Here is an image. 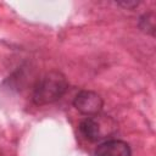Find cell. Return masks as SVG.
<instances>
[{
    "mask_svg": "<svg viewBox=\"0 0 156 156\" xmlns=\"http://www.w3.org/2000/svg\"><path fill=\"white\" fill-rule=\"evenodd\" d=\"M73 106L85 116H96L101 112L104 101L101 96L91 90H80L73 100Z\"/></svg>",
    "mask_w": 156,
    "mask_h": 156,
    "instance_id": "7a4b0ae2",
    "label": "cell"
},
{
    "mask_svg": "<svg viewBox=\"0 0 156 156\" xmlns=\"http://www.w3.org/2000/svg\"><path fill=\"white\" fill-rule=\"evenodd\" d=\"M79 130H80L82 135L89 141H98L101 138H104L101 123L93 117L84 118L79 123Z\"/></svg>",
    "mask_w": 156,
    "mask_h": 156,
    "instance_id": "277c9868",
    "label": "cell"
},
{
    "mask_svg": "<svg viewBox=\"0 0 156 156\" xmlns=\"http://www.w3.org/2000/svg\"><path fill=\"white\" fill-rule=\"evenodd\" d=\"M138 4L139 2H136V1H121V2H118V5L127 7V9H133V7L138 6Z\"/></svg>",
    "mask_w": 156,
    "mask_h": 156,
    "instance_id": "8992f818",
    "label": "cell"
},
{
    "mask_svg": "<svg viewBox=\"0 0 156 156\" xmlns=\"http://www.w3.org/2000/svg\"><path fill=\"white\" fill-rule=\"evenodd\" d=\"M139 28L150 35L155 34V15L152 12L144 13L139 20Z\"/></svg>",
    "mask_w": 156,
    "mask_h": 156,
    "instance_id": "5b68a950",
    "label": "cell"
},
{
    "mask_svg": "<svg viewBox=\"0 0 156 156\" xmlns=\"http://www.w3.org/2000/svg\"><path fill=\"white\" fill-rule=\"evenodd\" d=\"M68 88L66 76L58 71H50L43 74L33 87L32 100L35 105H48L63 96Z\"/></svg>",
    "mask_w": 156,
    "mask_h": 156,
    "instance_id": "6da1fadb",
    "label": "cell"
},
{
    "mask_svg": "<svg viewBox=\"0 0 156 156\" xmlns=\"http://www.w3.org/2000/svg\"><path fill=\"white\" fill-rule=\"evenodd\" d=\"M95 156H132V149L123 140H107L100 144L94 152Z\"/></svg>",
    "mask_w": 156,
    "mask_h": 156,
    "instance_id": "3957f363",
    "label": "cell"
}]
</instances>
